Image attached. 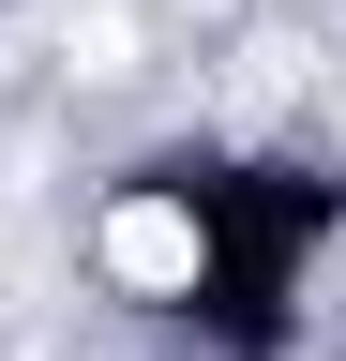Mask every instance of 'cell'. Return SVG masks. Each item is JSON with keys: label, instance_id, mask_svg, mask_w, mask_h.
<instances>
[{"label": "cell", "instance_id": "6da1fadb", "mask_svg": "<svg viewBox=\"0 0 346 361\" xmlns=\"http://www.w3.org/2000/svg\"><path fill=\"white\" fill-rule=\"evenodd\" d=\"M91 271H106L121 301H196V271H211V226H196V196H166V180L106 196V226H91Z\"/></svg>", "mask_w": 346, "mask_h": 361}]
</instances>
